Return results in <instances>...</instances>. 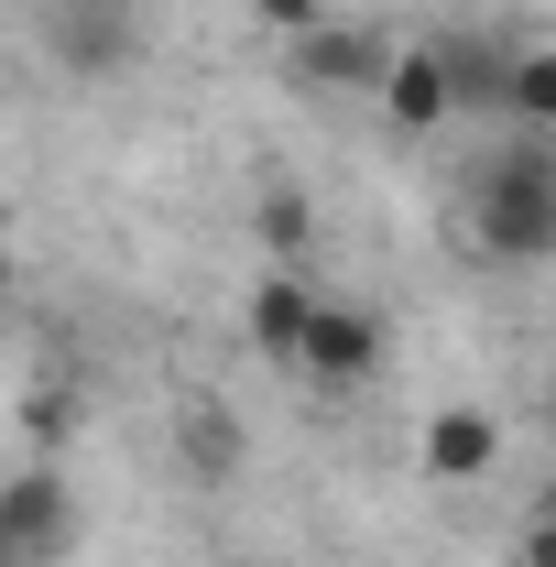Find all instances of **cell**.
<instances>
[{
    "mask_svg": "<svg viewBox=\"0 0 556 567\" xmlns=\"http://www.w3.org/2000/svg\"><path fill=\"white\" fill-rule=\"evenodd\" d=\"M470 240H481L491 262H513V274L556 262V164H546V142H513L481 186H470Z\"/></svg>",
    "mask_w": 556,
    "mask_h": 567,
    "instance_id": "1",
    "label": "cell"
},
{
    "mask_svg": "<svg viewBox=\"0 0 556 567\" xmlns=\"http://www.w3.org/2000/svg\"><path fill=\"white\" fill-rule=\"evenodd\" d=\"M44 55L66 76H121L142 55V0H44Z\"/></svg>",
    "mask_w": 556,
    "mask_h": 567,
    "instance_id": "2",
    "label": "cell"
},
{
    "mask_svg": "<svg viewBox=\"0 0 556 567\" xmlns=\"http://www.w3.org/2000/svg\"><path fill=\"white\" fill-rule=\"evenodd\" d=\"M66 535H76V492H66L55 458H33V470L0 481V557H11V567H55Z\"/></svg>",
    "mask_w": 556,
    "mask_h": 567,
    "instance_id": "3",
    "label": "cell"
},
{
    "mask_svg": "<svg viewBox=\"0 0 556 567\" xmlns=\"http://www.w3.org/2000/svg\"><path fill=\"white\" fill-rule=\"evenodd\" d=\"M382 55H393V33H382V22H306V33L284 44V76H295V87H317V99H371Z\"/></svg>",
    "mask_w": 556,
    "mask_h": 567,
    "instance_id": "4",
    "label": "cell"
},
{
    "mask_svg": "<svg viewBox=\"0 0 556 567\" xmlns=\"http://www.w3.org/2000/svg\"><path fill=\"white\" fill-rule=\"evenodd\" d=\"M393 360V339H382V317H360V306H306V339H295V371L306 382H328V393H360L371 371Z\"/></svg>",
    "mask_w": 556,
    "mask_h": 567,
    "instance_id": "5",
    "label": "cell"
},
{
    "mask_svg": "<svg viewBox=\"0 0 556 567\" xmlns=\"http://www.w3.org/2000/svg\"><path fill=\"white\" fill-rule=\"evenodd\" d=\"M371 99H382V121H393L404 142H425V132H447V121H459L436 44H393V55H382V76H371Z\"/></svg>",
    "mask_w": 556,
    "mask_h": 567,
    "instance_id": "6",
    "label": "cell"
},
{
    "mask_svg": "<svg viewBox=\"0 0 556 567\" xmlns=\"http://www.w3.org/2000/svg\"><path fill=\"white\" fill-rule=\"evenodd\" d=\"M491 458H502V415H481V404H436L415 436V470L425 481H481Z\"/></svg>",
    "mask_w": 556,
    "mask_h": 567,
    "instance_id": "7",
    "label": "cell"
},
{
    "mask_svg": "<svg viewBox=\"0 0 556 567\" xmlns=\"http://www.w3.org/2000/svg\"><path fill=\"white\" fill-rule=\"evenodd\" d=\"M306 306H317V284L295 274V262H274V274L251 284V317H240V328H251V350L274 360V371H295V339H306Z\"/></svg>",
    "mask_w": 556,
    "mask_h": 567,
    "instance_id": "8",
    "label": "cell"
},
{
    "mask_svg": "<svg viewBox=\"0 0 556 567\" xmlns=\"http://www.w3.org/2000/svg\"><path fill=\"white\" fill-rule=\"evenodd\" d=\"M491 110H502L524 142L556 132V55L546 44H513V55H502V99H491Z\"/></svg>",
    "mask_w": 556,
    "mask_h": 567,
    "instance_id": "9",
    "label": "cell"
},
{
    "mask_svg": "<svg viewBox=\"0 0 556 567\" xmlns=\"http://www.w3.org/2000/svg\"><path fill=\"white\" fill-rule=\"evenodd\" d=\"M502 55H513V44H481V33H436L447 99H459V110H491V99H502Z\"/></svg>",
    "mask_w": 556,
    "mask_h": 567,
    "instance_id": "10",
    "label": "cell"
},
{
    "mask_svg": "<svg viewBox=\"0 0 556 567\" xmlns=\"http://www.w3.org/2000/svg\"><path fill=\"white\" fill-rule=\"evenodd\" d=\"M251 229H262V251H274V262H306V240H317V208H306L295 186H262Z\"/></svg>",
    "mask_w": 556,
    "mask_h": 567,
    "instance_id": "11",
    "label": "cell"
},
{
    "mask_svg": "<svg viewBox=\"0 0 556 567\" xmlns=\"http://www.w3.org/2000/svg\"><path fill=\"white\" fill-rule=\"evenodd\" d=\"M186 470H197V481H229V470H240V425L197 404V415H186Z\"/></svg>",
    "mask_w": 556,
    "mask_h": 567,
    "instance_id": "12",
    "label": "cell"
},
{
    "mask_svg": "<svg viewBox=\"0 0 556 567\" xmlns=\"http://www.w3.org/2000/svg\"><path fill=\"white\" fill-rule=\"evenodd\" d=\"M251 22H262V33H284V44H295L306 22H328V0H251Z\"/></svg>",
    "mask_w": 556,
    "mask_h": 567,
    "instance_id": "13",
    "label": "cell"
},
{
    "mask_svg": "<svg viewBox=\"0 0 556 567\" xmlns=\"http://www.w3.org/2000/svg\"><path fill=\"white\" fill-rule=\"evenodd\" d=\"M0 295H11V251H0Z\"/></svg>",
    "mask_w": 556,
    "mask_h": 567,
    "instance_id": "14",
    "label": "cell"
}]
</instances>
